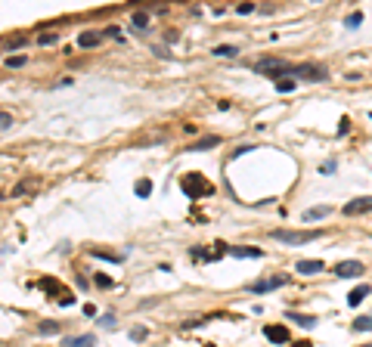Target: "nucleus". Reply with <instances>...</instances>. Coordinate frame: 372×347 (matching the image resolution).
<instances>
[{
	"mask_svg": "<svg viewBox=\"0 0 372 347\" xmlns=\"http://www.w3.org/2000/svg\"><path fill=\"white\" fill-rule=\"evenodd\" d=\"M180 189L189 195V198H202V195H214V186H211V180H205L199 171H189L180 177Z\"/></svg>",
	"mask_w": 372,
	"mask_h": 347,
	"instance_id": "f257e3e1",
	"label": "nucleus"
},
{
	"mask_svg": "<svg viewBox=\"0 0 372 347\" xmlns=\"http://www.w3.org/2000/svg\"><path fill=\"white\" fill-rule=\"evenodd\" d=\"M270 236L276 242H286V245H304V242L320 239L323 229H273Z\"/></svg>",
	"mask_w": 372,
	"mask_h": 347,
	"instance_id": "f03ea898",
	"label": "nucleus"
},
{
	"mask_svg": "<svg viewBox=\"0 0 372 347\" xmlns=\"http://www.w3.org/2000/svg\"><path fill=\"white\" fill-rule=\"evenodd\" d=\"M255 71L258 75H270V78H276V81H282L292 71V65L286 62V59H261V62H255Z\"/></svg>",
	"mask_w": 372,
	"mask_h": 347,
	"instance_id": "7ed1b4c3",
	"label": "nucleus"
},
{
	"mask_svg": "<svg viewBox=\"0 0 372 347\" xmlns=\"http://www.w3.org/2000/svg\"><path fill=\"white\" fill-rule=\"evenodd\" d=\"M289 75L304 78V81H313V84H320V81H326V78H329V71H326V65H316V62H301V65H292Z\"/></svg>",
	"mask_w": 372,
	"mask_h": 347,
	"instance_id": "20e7f679",
	"label": "nucleus"
},
{
	"mask_svg": "<svg viewBox=\"0 0 372 347\" xmlns=\"http://www.w3.org/2000/svg\"><path fill=\"white\" fill-rule=\"evenodd\" d=\"M38 288L41 291H47V295H56V304H62V307H68V304H75V298H72V291L68 288H62L53 276H44L41 282H38Z\"/></svg>",
	"mask_w": 372,
	"mask_h": 347,
	"instance_id": "39448f33",
	"label": "nucleus"
},
{
	"mask_svg": "<svg viewBox=\"0 0 372 347\" xmlns=\"http://www.w3.org/2000/svg\"><path fill=\"white\" fill-rule=\"evenodd\" d=\"M282 285H286V276H282V273H276V276H267V279L252 282L248 288H252L255 295H267V291H276V288H282Z\"/></svg>",
	"mask_w": 372,
	"mask_h": 347,
	"instance_id": "423d86ee",
	"label": "nucleus"
},
{
	"mask_svg": "<svg viewBox=\"0 0 372 347\" xmlns=\"http://www.w3.org/2000/svg\"><path fill=\"white\" fill-rule=\"evenodd\" d=\"M335 276H338V279L363 276V264H360V261H341V264H335Z\"/></svg>",
	"mask_w": 372,
	"mask_h": 347,
	"instance_id": "0eeeda50",
	"label": "nucleus"
},
{
	"mask_svg": "<svg viewBox=\"0 0 372 347\" xmlns=\"http://www.w3.org/2000/svg\"><path fill=\"white\" fill-rule=\"evenodd\" d=\"M341 211H344L347 217H357V214H366V211H372V195H360V198H353V202H347Z\"/></svg>",
	"mask_w": 372,
	"mask_h": 347,
	"instance_id": "6e6552de",
	"label": "nucleus"
},
{
	"mask_svg": "<svg viewBox=\"0 0 372 347\" xmlns=\"http://www.w3.org/2000/svg\"><path fill=\"white\" fill-rule=\"evenodd\" d=\"M264 335H267V341H273V344H286L292 335H289V325H267L264 328Z\"/></svg>",
	"mask_w": 372,
	"mask_h": 347,
	"instance_id": "1a4fd4ad",
	"label": "nucleus"
},
{
	"mask_svg": "<svg viewBox=\"0 0 372 347\" xmlns=\"http://www.w3.org/2000/svg\"><path fill=\"white\" fill-rule=\"evenodd\" d=\"M229 254H233V258H264V251L255 248V245H233Z\"/></svg>",
	"mask_w": 372,
	"mask_h": 347,
	"instance_id": "9d476101",
	"label": "nucleus"
},
{
	"mask_svg": "<svg viewBox=\"0 0 372 347\" xmlns=\"http://www.w3.org/2000/svg\"><path fill=\"white\" fill-rule=\"evenodd\" d=\"M62 347H96V338L93 335H72V338H65Z\"/></svg>",
	"mask_w": 372,
	"mask_h": 347,
	"instance_id": "9b49d317",
	"label": "nucleus"
},
{
	"mask_svg": "<svg viewBox=\"0 0 372 347\" xmlns=\"http://www.w3.org/2000/svg\"><path fill=\"white\" fill-rule=\"evenodd\" d=\"M329 214H332V205H316V208H307L301 217L310 223V220H320V217H329Z\"/></svg>",
	"mask_w": 372,
	"mask_h": 347,
	"instance_id": "f8f14e48",
	"label": "nucleus"
},
{
	"mask_svg": "<svg viewBox=\"0 0 372 347\" xmlns=\"http://www.w3.org/2000/svg\"><path fill=\"white\" fill-rule=\"evenodd\" d=\"M220 143V137H202L199 143H192V146H186V152H202V149H214V146Z\"/></svg>",
	"mask_w": 372,
	"mask_h": 347,
	"instance_id": "ddd939ff",
	"label": "nucleus"
},
{
	"mask_svg": "<svg viewBox=\"0 0 372 347\" xmlns=\"http://www.w3.org/2000/svg\"><path fill=\"white\" fill-rule=\"evenodd\" d=\"M286 319H289V322H298V325H307V328L316 325V316H304V313H298V310H289Z\"/></svg>",
	"mask_w": 372,
	"mask_h": 347,
	"instance_id": "4468645a",
	"label": "nucleus"
},
{
	"mask_svg": "<svg viewBox=\"0 0 372 347\" xmlns=\"http://www.w3.org/2000/svg\"><path fill=\"white\" fill-rule=\"evenodd\" d=\"M366 298H369V285H357V288L347 295V304H350V307H360V301H366Z\"/></svg>",
	"mask_w": 372,
	"mask_h": 347,
	"instance_id": "2eb2a0df",
	"label": "nucleus"
},
{
	"mask_svg": "<svg viewBox=\"0 0 372 347\" xmlns=\"http://www.w3.org/2000/svg\"><path fill=\"white\" fill-rule=\"evenodd\" d=\"M295 270L304 273V276H310V273H320V270H323V261H298Z\"/></svg>",
	"mask_w": 372,
	"mask_h": 347,
	"instance_id": "dca6fc26",
	"label": "nucleus"
},
{
	"mask_svg": "<svg viewBox=\"0 0 372 347\" xmlns=\"http://www.w3.org/2000/svg\"><path fill=\"white\" fill-rule=\"evenodd\" d=\"M102 38H105V34H99V31H81L78 44H81V47H96V44H99Z\"/></svg>",
	"mask_w": 372,
	"mask_h": 347,
	"instance_id": "f3484780",
	"label": "nucleus"
},
{
	"mask_svg": "<svg viewBox=\"0 0 372 347\" xmlns=\"http://www.w3.org/2000/svg\"><path fill=\"white\" fill-rule=\"evenodd\" d=\"M59 332H62V325L53 322V319H44V322L38 325V335H44V338H47V335H59Z\"/></svg>",
	"mask_w": 372,
	"mask_h": 347,
	"instance_id": "a211bd4d",
	"label": "nucleus"
},
{
	"mask_svg": "<svg viewBox=\"0 0 372 347\" xmlns=\"http://www.w3.org/2000/svg\"><path fill=\"white\" fill-rule=\"evenodd\" d=\"M211 53H214V56H220V59H233V56H236L239 50H236L233 44H220V47H214Z\"/></svg>",
	"mask_w": 372,
	"mask_h": 347,
	"instance_id": "6ab92c4d",
	"label": "nucleus"
},
{
	"mask_svg": "<svg viewBox=\"0 0 372 347\" xmlns=\"http://www.w3.org/2000/svg\"><path fill=\"white\" fill-rule=\"evenodd\" d=\"M90 254H93V258H99V261H115V264H121L124 258H128V254H121V251L118 254H112V251H90Z\"/></svg>",
	"mask_w": 372,
	"mask_h": 347,
	"instance_id": "aec40b11",
	"label": "nucleus"
},
{
	"mask_svg": "<svg viewBox=\"0 0 372 347\" xmlns=\"http://www.w3.org/2000/svg\"><path fill=\"white\" fill-rule=\"evenodd\" d=\"M137 195L140 198H149L152 195V180H137Z\"/></svg>",
	"mask_w": 372,
	"mask_h": 347,
	"instance_id": "412c9836",
	"label": "nucleus"
},
{
	"mask_svg": "<svg viewBox=\"0 0 372 347\" xmlns=\"http://www.w3.org/2000/svg\"><path fill=\"white\" fill-rule=\"evenodd\" d=\"M353 328H357V332H372V316H357L353 319Z\"/></svg>",
	"mask_w": 372,
	"mask_h": 347,
	"instance_id": "4be33fe9",
	"label": "nucleus"
},
{
	"mask_svg": "<svg viewBox=\"0 0 372 347\" xmlns=\"http://www.w3.org/2000/svg\"><path fill=\"white\" fill-rule=\"evenodd\" d=\"M344 25H347V28H360V25H363V13H350L347 19H344Z\"/></svg>",
	"mask_w": 372,
	"mask_h": 347,
	"instance_id": "5701e85b",
	"label": "nucleus"
},
{
	"mask_svg": "<svg viewBox=\"0 0 372 347\" xmlns=\"http://www.w3.org/2000/svg\"><path fill=\"white\" fill-rule=\"evenodd\" d=\"M34 186H38V180H25V183H19V186H16V189H13V195H22V192H28V189H34Z\"/></svg>",
	"mask_w": 372,
	"mask_h": 347,
	"instance_id": "b1692460",
	"label": "nucleus"
},
{
	"mask_svg": "<svg viewBox=\"0 0 372 347\" xmlns=\"http://www.w3.org/2000/svg\"><path fill=\"white\" fill-rule=\"evenodd\" d=\"M276 90H279V93H292V90H295V81H276Z\"/></svg>",
	"mask_w": 372,
	"mask_h": 347,
	"instance_id": "393cba45",
	"label": "nucleus"
},
{
	"mask_svg": "<svg viewBox=\"0 0 372 347\" xmlns=\"http://www.w3.org/2000/svg\"><path fill=\"white\" fill-rule=\"evenodd\" d=\"M146 22H149L146 13H134V28H146Z\"/></svg>",
	"mask_w": 372,
	"mask_h": 347,
	"instance_id": "a878e982",
	"label": "nucleus"
},
{
	"mask_svg": "<svg viewBox=\"0 0 372 347\" xmlns=\"http://www.w3.org/2000/svg\"><path fill=\"white\" fill-rule=\"evenodd\" d=\"M7 65H10V68H19V65H25V56H10Z\"/></svg>",
	"mask_w": 372,
	"mask_h": 347,
	"instance_id": "bb28decb",
	"label": "nucleus"
},
{
	"mask_svg": "<svg viewBox=\"0 0 372 347\" xmlns=\"http://www.w3.org/2000/svg\"><path fill=\"white\" fill-rule=\"evenodd\" d=\"M96 285H99V288H109L112 279H109V276H102V273H96Z\"/></svg>",
	"mask_w": 372,
	"mask_h": 347,
	"instance_id": "cd10ccee",
	"label": "nucleus"
},
{
	"mask_svg": "<svg viewBox=\"0 0 372 347\" xmlns=\"http://www.w3.org/2000/svg\"><path fill=\"white\" fill-rule=\"evenodd\" d=\"M99 325L102 328H115V316H99Z\"/></svg>",
	"mask_w": 372,
	"mask_h": 347,
	"instance_id": "c85d7f7f",
	"label": "nucleus"
},
{
	"mask_svg": "<svg viewBox=\"0 0 372 347\" xmlns=\"http://www.w3.org/2000/svg\"><path fill=\"white\" fill-rule=\"evenodd\" d=\"M236 13H242V16H248V13H255V4H239V7H236Z\"/></svg>",
	"mask_w": 372,
	"mask_h": 347,
	"instance_id": "c756f323",
	"label": "nucleus"
},
{
	"mask_svg": "<svg viewBox=\"0 0 372 347\" xmlns=\"http://www.w3.org/2000/svg\"><path fill=\"white\" fill-rule=\"evenodd\" d=\"M146 338V328H134L131 332V341H143Z\"/></svg>",
	"mask_w": 372,
	"mask_h": 347,
	"instance_id": "7c9ffc66",
	"label": "nucleus"
},
{
	"mask_svg": "<svg viewBox=\"0 0 372 347\" xmlns=\"http://www.w3.org/2000/svg\"><path fill=\"white\" fill-rule=\"evenodd\" d=\"M335 168H338V164H335V161H323V164H320V171H323V174H332Z\"/></svg>",
	"mask_w": 372,
	"mask_h": 347,
	"instance_id": "2f4dec72",
	"label": "nucleus"
},
{
	"mask_svg": "<svg viewBox=\"0 0 372 347\" xmlns=\"http://www.w3.org/2000/svg\"><path fill=\"white\" fill-rule=\"evenodd\" d=\"M0 127H4V131H10V127H13V118L4 112V115H0Z\"/></svg>",
	"mask_w": 372,
	"mask_h": 347,
	"instance_id": "473e14b6",
	"label": "nucleus"
},
{
	"mask_svg": "<svg viewBox=\"0 0 372 347\" xmlns=\"http://www.w3.org/2000/svg\"><path fill=\"white\" fill-rule=\"evenodd\" d=\"M347 127H350V121H347V118H341V124H338V137H344V134H347Z\"/></svg>",
	"mask_w": 372,
	"mask_h": 347,
	"instance_id": "72a5a7b5",
	"label": "nucleus"
},
{
	"mask_svg": "<svg viewBox=\"0 0 372 347\" xmlns=\"http://www.w3.org/2000/svg\"><path fill=\"white\" fill-rule=\"evenodd\" d=\"M102 34H105V38H121V31H118V28H115V25H112V28H105V31H102Z\"/></svg>",
	"mask_w": 372,
	"mask_h": 347,
	"instance_id": "f704fd0d",
	"label": "nucleus"
},
{
	"mask_svg": "<svg viewBox=\"0 0 372 347\" xmlns=\"http://www.w3.org/2000/svg\"><path fill=\"white\" fill-rule=\"evenodd\" d=\"M53 41H56V34H44V38H38V44H44V47L53 44Z\"/></svg>",
	"mask_w": 372,
	"mask_h": 347,
	"instance_id": "c9c22d12",
	"label": "nucleus"
},
{
	"mask_svg": "<svg viewBox=\"0 0 372 347\" xmlns=\"http://www.w3.org/2000/svg\"><path fill=\"white\" fill-rule=\"evenodd\" d=\"M295 347H313V344H310V341H298Z\"/></svg>",
	"mask_w": 372,
	"mask_h": 347,
	"instance_id": "e433bc0d",
	"label": "nucleus"
},
{
	"mask_svg": "<svg viewBox=\"0 0 372 347\" xmlns=\"http://www.w3.org/2000/svg\"><path fill=\"white\" fill-rule=\"evenodd\" d=\"M205 347H214V344H205Z\"/></svg>",
	"mask_w": 372,
	"mask_h": 347,
	"instance_id": "4c0bfd02",
	"label": "nucleus"
},
{
	"mask_svg": "<svg viewBox=\"0 0 372 347\" xmlns=\"http://www.w3.org/2000/svg\"><path fill=\"white\" fill-rule=\"evenodd\" d=\"M369 347H372V344H369Z\"/></svg>",
	"mask_w": 372,
	"mask_h": 347,
	"instance_id": "58836bf2",
	"label": "nucleus"
}]
</instances>
